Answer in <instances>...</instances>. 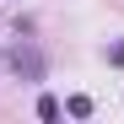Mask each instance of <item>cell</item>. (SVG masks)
I'll use <instances>...</instances> for the list:
<instances>
[{"mask_svg": "<svg viewBox=\"0 0 124 124\" xmlns=\"http://www.w3.org/2000/svg\"><path fill=\"white\" fill-rule=\"evenodd\" d=\"M65 113H70V119H92V97H86V92L65 97Z\"/></svg>", "mask_w": 124, "mask_h": 124, "instance_id": "cell-2", "label": "cell"}, {"mask_svg": "<svg viewBox=\"0 0 124 124\" xmlns=\"http://www.w3.org/2000/svg\"><path fill=\"white\" fill-rule=\"evenodd\" d=\"M59 113H65V102H59V97H49V92L38 97V119H59Z\"/></svg>", "mask_w": 124, "mask_h": 124, "instance_id": "cell-3", "label": "cell"}, {"mask_svg": "<svg viewBox=\"0 0 124 124\" xmlns=\"http://www.w3.org/2000/svg\"><path fill=\"white\" fill-rule=\"evenodd\" d=\"M108 65H124V38H119V43H108Z\"/></svg>", "mask_w": 124, "mask_h": 124, "instance_id": "cell-4", "label": "cell"}, {"mask_svg": "<svg viewBox=\"0 0 124 124\" xmlns=\"http://www.w3.org/2000/svg\"><path fill=\"white\" fill-rule=\"evenodd\" d=\"M6 65H11V76H22V81H43V54H38V49H11Z\"/></svg>", "mask_w": 124, "mask_h": 124, "instance_id": "cell-1", "label": "cell"}]
</instances>
